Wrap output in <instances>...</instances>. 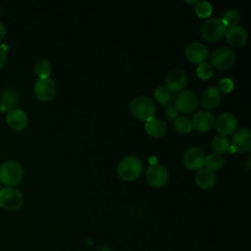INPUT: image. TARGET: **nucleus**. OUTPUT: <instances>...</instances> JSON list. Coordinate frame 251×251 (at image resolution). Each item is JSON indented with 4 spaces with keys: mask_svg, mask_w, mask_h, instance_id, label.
Segmentation results:
<instances>
[{
    "mask_svg": "<svg viewBox=\"0 0 251 251\" xmlns=\"http://www.w3.org/2000/svg\"><path fill=\"white\" fill-rule=\"evenodd\" d=\"M7 51H8V45L0 43V68H2L6 63Z\"/></svg>",
    "mask_w": 251,
    "mask_h": 251,
    "instance_id": "31",
    "label": "nucleus"
},
{
    "mask_svg": "<svg viewBox=\"0 0 251 251\" xmlns=\"http://www.w3.org/2000/svg\"><path fill=\"white\" fill-rule=\"evenodd\" d=\"M216 179H217L216 174L207 168L201 169L196 174V177H195L197 185L203 189L212 188L216 183Z\"/></svg>",
    "mask_w": 251,
    "mask_h": 251,
    "instance_id": "20",
    "label": "nucleus"
},
{
    "mask_svg": "<svg viewBox=\"0 0 251 251\" xmlns=\"http://www.w3.org/2000/svg\"><path fill=\"white\" fill-rule=\"evenodd\" d=\"M129 110L132 116L137 120L148 122L154 118L155 104L151 98L141 95L131 100Z\"/></svg>",
    "mask_w": 251,
    "mask_h": 251,
    "instance_id": "2",
    "label": "nucleus"
},
{
    "mask_svg": "<svg viewBox=\"0 0 251 251\" xmlns=\"http://www.w3.org/2000/svg\"><path fill=\"white\" fill-rule=\"evenodd\" d=\"M175 128L179 132V133H189L192 129V125L191 122L184 116H178L177 118L175 119L174 122Z\"/></svg>",
    "mask_w": 251,
    "mask_h": 251,
    "instance_id": "27",
    "label": "nucleus"
},
{
    "mask_svg": "<svg viewBox=\"0 0 251 251\" xmlns=\"http://www.w3.org/2000/svg\"><path fill=\"white\" fill-rule=\"evenodd\" d=\"M205 158L206 155L201 148L189 147L184 151L182 161L187 169L191 171H196L204 166Z\"/></svg>",
    "mask_w": 251,
    "mask_h": 251,
    "instance_id": "9",
    "label": "nucleus"
},
{
    "mask_svg": "<svg viewBox=\"0 0 251 251\" xmlns=\"http://www.w3.org/2000/svg\"><path fill=\"white\" fill-rule=\"evenodd\" d=\"M6 34V27L2 22H0V41L3 39V37Z\"/></svg>",
    "mask_w": 251,
    "mask_h": 251,
    "instance_id": "33",
    "label": "nucleus"
},
{
    "mask_svg": "<svg viewBox=\"0 0 251 251\" xmlns=\"http://www.w3.org/2000/svg\"><path fill=\"white\" fill-rule=\"evenodd\" d=\"M196 75L200 79H208L214 75L212 66L209 63L203 62L198 65L196 70Z\"/></svg>",
    "mask_w": 251,
    "mask_h": 251,
    "instance_id": "29",
    "label": "nucleus"
},
{
    "mask_svg": "<svg viewBox=\"0 0 251 251\" xmlns=\"http://www.w3.org/2000/svg\"><path fill=\"white\" fill-rule=\"evenodd\" d=\"M214 123V114L208 110H200L196 112L191 121L192 127L200 132L208 131L213 126Z\"/></svg>",
    "mask_w": 251,
    "mask_h": 251,
    "instance_id": "13",
    "label": "nucleus"
},
{
    "mask_svg": "<svg viewBox=\"0 0 251 251\" xmlns=\"http://www.w3.org/2000/svg\"><path fill=\"white\" fill-rule=\"evenodd\" d=\"M146 132L153 137H160L165 134L167 130L166 123L158 118H153L145 124Z\"/></svg>",
    "mask_w": 251,
    "mask_h": 251,
    "instance_id": "21",
    "label": "nucleus"
},
{
    "mask_svg": "<svg viewBox=\"0 0 251 251\" xmlns=\"http://www.w3.org/2000/svg\"><path fill=\"white\" fill-rule=\"evenodd\" d=\"M24 195L22 191L12 186H6L0 190V206L8 211H16L22 207Z\"/></svg>",
    "mask_w": 251,
    "mask_h": 251,
    "instance_id": "5",
    "label": "nucleus"
},
{
    "mask_svg": "<svg viewBox=\"0 0 251 251\" xmlns=\"http://www.w3.org/2000/svg\"><path fill=\"white\" fill-rule=\"evenodd\" d=\"M117 171L122 179L126 181H132L140 176L142 172V162L134 155L126 156L119 163Z\"/></svg>",
    "mask_w": 251,
    "mask_h": 251,
    "instance_id": "1",
    "label": "nucleus"
},
{
    "mask_svg": "<svg viewBox=\"0 0 251 251\" xmlns=\"http://www.w3.org/2000/svg\"><path fill=\"white\" fill-rule=\"evenodd\" d=\"M220 92H223V93H228L232 90L233 88V81L231 78L229 77H224L222 79L219 80L218 82V87Z\"/></svg>",
    "mask_w": 251,
    "mask_h": 251,
    "instance_id": "30",
    "label": "nucleus"
},
{
    "mask_svg": "<svg viewBox=\"0 0 251 251\" xmlns=\"http://www.w3.org/2000/svg\"><path fill=\"white\" fill-rule=\"evenodd\" d=\"M18 101V93L12 88H6L0 94V110L10 111L12 109H15Z\"/></svg>",
    "mask_w": 251,
    "mask_h": 251,
    "instance_id": "19",
    "label": "nucleus"
},
{
    "mask_svg": "<svg viewBox=\"0 0 251 251\" xmlns=\"http://www.w3.org/2000/svg\"><path fill=\"white\" fill-rule=\"evenodd\" d=\"M175 108L177 112L181 113H192L199 106V100L196 93L192 90H184L179 94L176 95V99L174 102Z\"/></svg>",
    "mask_w": 251,
    "mask_h": 251,
    "instance_id": "7",
    "label": "nucleus"
},
{
    "mask_svg": "<svg viewBox=\"0 0 251 251\" xmlns=\"http://www.w3.org/2000/svg\"><path fill=\"white\" fill-rule=\"evenodd\" d=\"M6 121L10 127L15 130H22L28 124L27 115L23 110L18 108L8 111L6 115Z\"/></svg>",
    "mask_w": 251,
    "mask_h": 251,
    "instance_id": "17",
    "label": "nucleus"
},
{
    "mask_svg": "<svg viewBox=\"0 0 251 251\" xmlns=\"http://www.w3.org/2000/svg\"><path fill=\"white\" fill-rule=\"evenodd\" d=\"M237 119L231 113L221 114L216 121V128L221 135H229L235 131L237 128Z\"/></svg>",
    "mask_w": 251,
    "mask_h": 251,
    "instance_id": "12",
    "label": "nucleus"
},
{
    "mask_svg": "<svg viewBox=\"0 0 251 251\" xmlns=\"http://www.w3.org/2000/svg\"><path fill=\"white\" fill-rule=\"evenodd\" d=\"M34 94L41 101H50L54 98L56 93V84L49 76L45 78H38L34 83Z\"/></svg>",
    "mask_w": 251,
    "mask_h": 251,
    "instance_id": "8",
    "label": "nucleus"
},
{
    "mask_svg": "<svg viewBox=\"0 0 251 251\" xmlns=\"http://www.w3.org/2000/svg\"><path fill=\"white\" fill-rule=\"evenodd\" d=\"M225 163V159L216 153L213 154H209L208 156H206L205 158V166H207V169L211 170V171H219L220 169L223 168Z\"/></svg>",
    "mask_w": 251,
    "mask_h": 251,
    "instance_id": "25",
    "label": "nucleus"
},
{
    "mask_svg": "<svg viewBox=\"0 0 251 251\" xmlns=\"http://www.w3.org/2000/svg\"><path fill=\"white\" fill-rule=\"evenodd\" d=\"M154 96H155L156 100L164 106V108L174 106L176 94L174 92L170 91L167 87H165V86L158 87L154 92Z\"/></svg>",
    "mask_w": 251,
    "mask_h": 251,
    "instance_id": "22",
    "label": "nucleus"
},
{
    "mask_svg": "<svg viewBox=\"0 0 251 251\" xmlns=\"http://www.w3.org/2000/svg\"><path fill=\"white\" fill-rule=\"evenodd\" d=\"M0 11H1V7H0Z\"/></svg>",
    "mask_w": 251,
    "mask_h": 251,
    "instance_id": "36",
    "label": "nucleus"
},
{
    "mask_svg": "<svg viewBox=\"0 0 251 251\" xmlns=\"http://www.w3.org/2000/svg\"><path fill=\"white\" fill-rule=\"evenodd\" d=\"M147 182L154 187H161L165 185L169 178L168 170L161 164H152L145 174Z\"/></svg>",
    "mask_w": 251,
    "mask_h": 251,
    "instance_id": "10",
    "label": "nucleus"
},
{
    "mask_svg": "<svg viewBox=\"0 0 251 251\" xmlns=\"http://www.w3.org/2000/svg\"><path fill=\"white\" fill-rule=\"evenodd\" d=\"M165 114H166L167 118L170 119V120H174V119L178 117V112L175 108V106H171V107L165 108Z\"/></svg>",
    "mask_w": 251,
    "mask_h": 251,
    "instance_id": "32",
    "label": "nucleus"
},
{
    "mask_svg": "<svg viewBox=\"0 0 251 251\" xmlns=\"http://www.w3.org/2000/svg\"><path fill=\"white\" fill-rule=\"evenodd\" d=\"M231 146L237 152H249L251 149V131L248 128L235 131L231 138Z\"/></svg>",
    "mask_w": 251,
    "mask_h": 251,
    "instance_id": "15",
    "label": "nucleus"
},
{
    "mask_svg": "<svg viewBox=\"0 0 251 251\" xmlns=\"http://www.w3.org/2000/svg\"><path fill=\"white\" fill-rule=\"evenodd\" d=\"M235 61L234 52L227 47L222 46L217 48L211 56V66L217 70H227Z\"/></svg>",
    "mask_w": 251,
    "mask_h": 251,
    "instance_id": "6",
    "label": "nucleus"
},
{
    "mask_svg": "<svg viewBox=\"0 0 251 251\" xmlns=\"http://www.w3.org/2000/svg\"><path fill=\"white\" fill-rule=\"evenodd\" d=\"M222 99L221 92L216 86H210L205 88L200 97L201 104L206 108V109H214L219 106L220 102Z\"/></svg>",
    "mask_w": 251,
    "mask_h": 251,
    "instance_id": "18",
    "label": "nucleus"
},
{
    "mask_svg": "<svg viewBox=\"0 0 251 251\" xmlns=\"http://www.w3.org/2000/svg\"><path fill=\"white\" fill-rule=\"evenodd\" d=\"M23 177L24 169L18 161L7 160L0 165V181L8 186L20 183Z\"/></svg>",
    "mask_w": 251,
    "mask_h": 251,
    "instance_id": "3",
    "label": "nucleus"
},
{
    "mask_svg": "<svg viewBox=\"0 0 251 251\" xmlns=\"http://www.w3.org/2000/svg\"><path fill=\"white\" fill-rule=\"evenodd\" d=\"M225 35H226L227 42L231 46L237 47V48L244 46L248 39V34H247L246 29L237 25L227 28Z\"/></svg>",
    "mask_w": 251,
    "mask_h": 251,
    "instance_id": "16",
    "label": "nucleus"
},
{
    "mask_svg": "<svg viewBox=\"0 0 251 251\" xmlns=\"http://www.w3.org/2000/svg\"><path fill=\"white\" fill-rule=\"evenodd\" d=\"M226 31V25L220 18H210L201 25V36L208 42L220 40Z\"/></svg>",
    "mask_w": 251,
    "mask_h": 251,
    "instance_id": "4",
    "label": "nucleus"
},
{
    "mask_svg": "<svg viewBox=\"0 0 251 251\" xmlns=\"http://www.w3.org/2000/svg\"><path fill=\"white\" fill-rule=\"evenodd\" d=\"M211 146L213 148V150L215 151L216 154H224L226 152H227L230 148V143L229 140L227 139L226 136L224 135H216L212 141H211Z\"/></svg>",
    "mask_w": 251,
    "mask_h": 251,
    "instance_id": "23",
    "label": "nucleus"
},
{
    "mask_svg": "<svg viewBox=\"0 0 251 251\" xmlns=\"http://www.w3.org/2000/svg\"><path fill=\"white\" fill-rule=\"evenodd\" d=\"M194 11L198 17L207 18L212 14L213 7L208 1H198L197 4H195Z\"/></svg>",
    "mask_w": 251,
    "mask_h": 251,
    "instance_id": "28",
    "label": "nucleus"
},
{
    "mask_svg": "<svg viewBox=\"0 0 251 251\" xmlns=\"http://www.w3.org/2000/svg\"><path fill=\"white\" fill-rule=\"evenodd\" d=\"M185 57L194 64H201L208 59L209 51L204 44L192 42L185 48Z\"/></svg>",
    "mask_w": 251,
    "mask_h": 251,
    "instance_id": "14",
    "label": "nucleus"
},
{
    "mask_svg": "<svg viewBox=\"0 0 251 251\" xmlns=\"http://www.w3.org/2000/svg\"><path fill=\"white\" fill-rule=\"evenodd\" d=\"M34 72L39 78L49 77L51 73V64L47 59H39L34 64Z\"/></svg>",
    "mask_w": 251,
    "mask_h": 251,
    "instance_id": "24",
    "label": "nucleus"
},
{
    "mask_svg": "<svg viewBox=\"0 0 251 251\" xmlns=\"http://www.w3.org/2000/svg\"><path fill=\"white\" fill-rule=\"evenodd\" d=\"M2 189V184H1V181H0V190Z\"/></svg>",
    "mask_w": 251,
    "mask_h": 251,
    "instance_id": "35",
    "label": "nucleus"
},
{
    "mask_svg": "<svg viewBox=\"0 0 251 251\" xmlns=\"http://www.w3.org/2000/svg\"><path fill=\"white\" fill-rule=\"evenodd\" d=\"M187 81L188 78L186 73L178 68L169 71L165 78L166 87L172 92L182 90L186 86Z\"/></svg>",
    "mask_w": 251,
    "mask_h": 251,
    "instance_id": "11",
    "label": "nucleus"
},
{
    "mask_svg": "<svg viewBox=\"0 0 251 251\" xmlns=\"http://www.w3.org/2000/svg\"><path fill=\"white\" fill-rule=\"evenodd\" d=\"M250 160H251V156L250 155H248L247 156V158H246V168H247V170H250L251 169V163H250Z\"/></svg>",
    "mask_w": 251,
    "mask_h": 251,
    "instance_id": "34",
    "label": "nucleus"
},
{
    "mask_svg": "<svg viewBox=\"0 0 251 251\" xmlns=\"http://www.w3.org/2000/svg\"><path fill=\"white\" fill-rule=\"evenodd\" d=\"M222 21L226 25V27L227 25L229 27L236 25V24L240 21V13L236 9H227L223 16Z\"/></svg>",
    "mask_w": 251,
    "mask_h": 251,
    "instance_id": "26",
    "label": "nucleus"
}]
</instances>
